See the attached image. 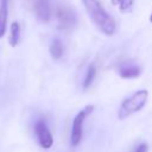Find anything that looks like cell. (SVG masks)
<instances>
[{
    "label": "cell",
    "instance_id": "obj_2",
    "mask_svg": "<svg viewBox=\"0 0 152 152\" xmlns=\"http://www.w3.org/2000/svg\"><path fill=\"white\" fill-rule=\"evenodd\" d=\"M148 97V91L146 89H140L138 91H135L134 94H132L129 97L125 99L120 106L118 116L119 119L124 120L126 118H128L129 115L139 112L146 103Z\"/></svg>",
    "mask_w": 152,
    "mask_h": 152
},
{
    "label": "cell",
    "instance_id": "obj_7",
    "mask_svg": "<svg viewBox=\"0 0 152 152\" xmlns=\"http://www.w3.org/2000/svg\"><path fill=\"white\" fill-rule=\"evenodd\" d=\"M140 72H141V69L139 64L132 61L125 62L119 66V75L122 78H137L139 77Z\"/></svg>",
    "mask_w": 152,
    "mask_h": 152
},
{
    "label": "cell",
    "instance_id": "obj_13",
    "mask_svg": "<svg viewBox=\"0 0 152 152\" xmlns=\"http://www.w3.org/2000/svg\"><path fill=\"white\" fill-rule=\"evenodd\" d=\"M147 150H148V145L145 144V142H142V144H140V145H138L135 147L134 152H147Z\"/></svg>",
    "mask_w": 152,
    "mask_h": 152
},
{
    "label": "cell",
    "instance_id": "obj_10",
    "mask_svg": "<svg viewBox=\"0 0 152 152\" xmlns=\"http://www.w3.org/2000/svg\"><path fill=\"white\" fill-rule=\"evenodd\" d=\"M50 55L55 59H59L63 55V44L59 39H53L51 45H50Z\"/></svg>",
    "mask_w": 152,
    "mask_h": 152
},
{
    "label": "cell",
    "instance_id": "obj_9",
    "mask_svg": "<svg viewBox=\"0 0 152 152\" xmlns=\"http://www.w3.org/2000/svg\"><path fill=\"white\" fill-rule=\"evenodd\" d=\"M20 39V26L17 21L11 24V32H10V45L12 48L17 46Z\"/></svg>",
    "mask_w": 152,
    "mask_h": 152
},
{
    "label": "cell",
    "instance_id": "obj_11",
    "mask_svg": "<svg viewBox=\"0 0 152 152\" xmlns=\"http://www.w3.org/2000/svg\"><path fill=\"white\" fill-rule=\"evenodd\" d=\"M96 76V68L94 64H90L87 69V72H86V76H84V81H83V88L87 89L89 88L93 82H94V78Z\"/></svg>",
    "mask_w": 152,
    "mask_h": 152
},
{
    "label": "cell",
    "instance_id": "obj_6",
    "mask_svg": "<svg viewBox=\"0 0 152 152\" xmlns=\"http://www.w3.org/2000/svg\"><path fill=\"white\" fill-rule=\"evenodd\" d=\"M36 18L40 23H48L51 18V10L49 0H31Z\"/></svg>",
    "mask_w": 152,
    "mask_h": 152
},
{
    "label": "cell",
    "instance_id": "obj_12",
    "mask_svg": "<svg viewBox=\"0 0 152 152\" xmlns=\"http://www.w3.org/2000/svg\"><path fill=\"white\" fill-rule=\"evenodd\" d=\"M113 2L119 5L121 12H131L133 8V0H113Z\"/></svg>",
    "mask_w": 152,
    "mask_h": 152
},
{
    "label": "cell",
    "instance_id": "obj_8",
    "mask_svg": "<svg viewBox=\"0 0 152 152\" xmlns=\"http://www.w3.org/2000/svg\"><path fill=\"white\" fill-rule=\"evenodd\" d=\"M8 18V0H0V38L6 32Z\"/></svg>",
    "mask_w": 152,
    "mask_h": 152
},
{
    "label": "cell",
    "instance_id": "obj_3",
    "mask_svg": "<svg viewBox=\"0 0 152 152\" xmlns=\"http://www.w3.org/2000/svg\"><path fill=\"white\" fill-rule=\"evenodd\" d=\"M93 110H94V106L93 104H88L83 109H81L76 114V116L74 118L72 127H71V134H70V142H71L72 146H77L80 144V141L82 139L84 120L89 114H91Z\"/></svg>",
    "mask_w": 152,
    "mask_h": 152
},
{
    "label": "cell",
    "instance_id": "obj_1",
    "mask_svg": "<svg viewBox=\"0 0 152 152\" xmlns=\"http://www.w3.org/2000/svg\"><path fill=\"white\" fill-rule=\"evenodd\" d=\"M82 2L86 7L89 18L103 34L112 36L115 33L116 24L114 19L107 13V11L97 0H82Z\"/></svg>",
    "mask_w": 152,
    "mask_h": 152
},
{
    "label": "cell",
    "instance_id": "obj_4",
    "mask_svg": "<svg viewBox=\"0 0 152 152\" xmlns=\"http://www.w3.org/2000/svg\"><path fill=\"white\" fill-rule=\"evenodd\" d=\"M56 20L58 27L62 30H71L77 23L76 13L71 7L65 5H59L56 8Z\"/></svg>",
    "mask_w": 152,
    "mask_h": 152
},
{
    "label": "cell",
    "instance_id": "obj_14",
    "mask_svg": "<svg viewBox=\"0 0 152 152\" xmlns=\"http://www.w3.org/2000/svg\"><path fill=\"white\" fill-rule=\"evenodd\" d=\"M150 21L152 23V13H151V15H150Z\"/></svg>",
    "mask_w": 152,
    "mask_h": 152
},
{
    "label": "cell",
    "instance_id": "obj_5",
    "mask_svg": "<svg viewBox=\"0 0 152 152\" xmlns=\"http://www.w3.org/2000/svg\"><path fill=\"white\" fill-rule=\"evenodd\" d=\"M34 134L37 137V140H38L39 145L43 148L48 150L52 146V144H53L52 134L50 133V129L48 128L46 124L43 120H38L34 124Z\"/></svg>",
    "mask_w": 152,
    "mask_h": 152
}]
</instances>
